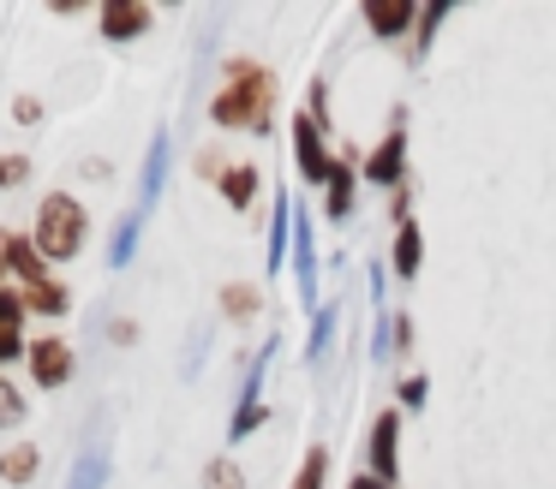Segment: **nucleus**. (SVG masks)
Segmentation results:
<instances>
[{"instance_id": "nucleus-1", "label": "nucleus", "mask_w": 556, "mask_h": 489, "mask_svg": "<svg viewBox=\"0 0 556 489\" xmlns=\"http://www.w3.org/2000/svg\"><path fill=\"white\" fill-rule=\"evenodd\" d=\"M210 114L222 119V126H245V131H269V114H276V78L257 66H245V60H233L228 66V83H222L216 107Z\"/></svg>"}, {"instance_id": "nucleus-2", "label": "nucleus", "mask_w": 556, "mask_h": 489, "mask_svg": "<svg viewBox=\"0 0 556 489\" xmlns=\"http://www.w3.org/2000/svg\"><path fill=\"white\" fill-rule=\"evenodd\" d=\"M78 245H85V209L54 191V197L42 203V215H37V250L42 257H73Z\"/></svg>"}, {"instance_id": "nucleus-3", "label": "nucleus", "mask_w": 556, "mask_h": 489, "mask_svg": "<svg viewBox=\"0 0 556 489\" xmlns=\"http://www.w3.org/2000/svg\"><path fill=\"white\" fill-rule=\"evenodd\" d=\"M30 370H37L42 388H61V382L73 376V346L66 340H37L30 346Z\"/></svg>"}, {"instance_id": "nucleus-4", "label": "nucleus", "mask_w": 556, "mask_h": 489, "mask_svg": "<svg viewBox=\"0 0 556 489\" xmlns=\"http://www.w3.org/2000/svg\"><path fill=\"white\" fill-rule=\"evenodd\" d=\"M293 143H300L305 179H329V150H324V138H317V119H312V114L293 119Z\"/></svg>"}, {"instance_id": "nucleus-5", "label": "nucleus", "mask_w": 556, "mask_h": 489, "mask_svg": "<svg viewBox=\"0 0 556 489\" xmlns=\"http://www.w3.org/2000/svg\"><path fill=\"white\" fill-rule=\"evenodd\" d=\"M150 24V7H138V0H109V7H102V30L114 36V42H121V36H138Z\"/></svg>"}, {"instance_id": "nucleus-6", "label": "nucleus", "mask_w": 556, "mask_h": 489, "mask_svg": "<svg viewBox=\"0 0 556 489\" xmlns=\"http://www.w3.org/2000/svg\"><path fill=\"white\" fill-rule=\"evenodd\" d=\"M395 417H377V429H371V477H395Z\"/></svg>"}, {"instance_id": "nucleus-7", "label": "nucleus", "mask_w": 556, "mask_h": 489, "mask_svg": "<svg viewBox=\"0 0 556 489\" xmlns=\"http://www.w3.org/2000/svg\"><path fill=\"white\" fill-rule=\"evenodd\" d=\"M365 18H371V30H377V36H395L401 24H413V0H377V7L365 12Z\"/></svg>"}, {"instance_id": "nucleus-8", "label": "nucleus", "mask_w": 556, "mask_h": 489, "mask_svg": "<svg viewBox=\"0 0 556 489\" xmlns=\"http://www.w3.org/2000/svg\"><path fill=\"white\" fill-rule=\"evenodd\" d=\"M162 167H168V138L150 143V162H144V197H138V215H150V203H156V191H162Z\"/></svg>"}, {"instance_id": "nucleus-9", "label": "nucleus", "mask_w": 556, "mask_h": 489, "mask_svg": "<svg viewBox=\"0 0 556 489\" xmlns=\"http://www.w3.org/2000/svg\"><path fill=\"white\" fill-rule=\"evenodd\" d=\"M0 477H7V484H30V477H37V448H25V441L7 448L0 453Z\"/></svg>"}, {"instance_id": "nucleus-10", "label": "nucleus", "mask_w": 556, "mask_h": 489, "mask_svg": "<svg viewBox=\"0 0 556 489\" xmlns=\"http://www.w3.org/2000/svg\"><path fill=\"white\" fill-rule=\"evenodd\" d=\"M25 305H30V310H49V317H61V310H66V286L42 274V281L25 286Z\"/></svg>"}, {"instance_id": "nucleus-11", "label": "nucleus", "mask_w": 556, "mask_h": 489, "mask_svg": "<svg viewBox=\"0 0 556 489\" xmlns=\"http://www.w3.org/2000/svg\"><path fill=\"white\" fill-rule=\"evenodd\" d=\"M7 262H13L18 274H25V286H30V281H42V250L30 245V239H7Z\"/></svg>"}, {"instance_id": "nucleus-12", "label": "nucleus", "mask_w": 556, "mask_h": 489, "mask_svg": "<svg viewBox=\"0 0 556 489\" xmlns=\"http://www.w3.org/2000/svg\"><path fill=\"white\" fill-rule=\"evenodd\" d=\"M102 477H109V453L90 448L85 460L73 465V484H66V489H102Z\"/></svg>"}, {"instance_id": "nucleus-13", "label": "nucleus", "mask_w": 556, "mask_h": 489, "mask_svg": "<svg viewBox=\"0 0 556 489\" xmlns=\"http://www.w3.org/2000/svg\"><path fill=\"white\" fill-rule=\"evenodd\" d=\"M222 191H228L233 209H245V203H252V191H257V173H252V167H228V173H222Z\"/></svg>"}, {"instance_id": "nucleus-14", "label": "nucleus", "mask_w": 556, "mask_h": 489, "mask_svg": "<svg viewBox=\"0 0 556 489\" xmlns=\"http://www.w3.org/2000/svg\"><path fill=\"white\" fill-rule=\"evenodd\" d=\"M365 173H371V179H383V185H389V179L401 173V138H389L383 150H377L371 162H365Z\"/></svg>"}, {"instance_id": "nucleus-15", "label": "nucleus", "mask_w": 556, "mask_h": 489, "mask_svg": "<svg viewBox=\"0 0 556 489\" xmlns=\"http://www.w3.org/2000/svg\"><path fill=\"white\" fill-rule=\"evenodd\" d=\"M348 209H353V173L329 167V215H348Z\"/></svg>"}, {"instance_id": "nucleus-16", "label": "nucleus", "mask_w": 556, "mask_h": 489, "mask_svg": "<svg viewBox=\"0 0 556 489\" xmlns=\"http://www.w3.org/2000/svg\"><path fill=\"white\" fill-rule=\"evenodd\" d=\"M138 221H144V215H126V221H121V233H114V250H109V262H114V269H121V262L126 257H132V250H138Z\"/></svg>"}, {"instance_id": "nucleus-17", "label": "nucleus", "mask_w": 556, "mask_h": 489, "mask_svg": "<svg viewBox=\"0 0 556 489\" xmlns=\"http://www.w3.org/2000/svg\"><path fill=\"white\" fill-rule=\"evenodd\" d=\"M419 227H401V239H395V269L401 274H413V269H419Z\"/></svg>"}, {"instance_id": "nucleus-18", "label": "nucleus", "mask_w": 556, "mask_h": 489, "mask_svg": "<svg viewBox=\"0 0 556 489\" xmlns=\"http://www.w3.org/2000/svg\"><path fill=\"white\" fill-rule=\"evenodd\" d=\"M18 417H25V400H18V388L7 376H0V429H13Z\"/></svg>"}, {"instance_id": "nucleus-19", "label": "nucleus", "mask_w": 556, "mask_h": 489, "mask_svg": "<svg viewBox=\"0 0 556 489\" xmlns=\"http://www.w3.org/2000/svg\"><path fill=\"white\" fill-rule=\"evenodd\" d=\"M324 448H312V453H305V465H300V484H293V489H324Z\"/></svg>"}, {"instance_id": "nucleus-20", "label": "nucleus", "mask_w": 556, "mask_h": 489, "mask_svg": "<svg viewBox=\"0 0 556 489\" xmlns=\"http://www.w3.org/2000/svg\"><path fill=\"white\" fill-rule=\"evenodd\" d=\"M204 489H240V472H233L228 460H216V465L204 472Z\"/></svg>"}, {"instance_id": "nucleus-21", "label": "nucleus", "mask_w": 556, "mask_h": 489, "mask_svg": "<svg viewBox=\"0 0 556 489\" xmlns=\"http://www.w3.org/2000/svg\"><path fill=\"white\" fill-rule=\"evenodd\" d=\"M252 310H257L252 286H228V317H252Z\"/></svg>"}, {"instance_id": "nucleus-22", "label": "nucleus", "mask_w": 556, "mask_h": 489, "mask_svg": "<svg viewBox=\"0 0 556 489\" xmlns=\"http://www.w3.org/2000/svg\"><path fill=\"white\" fill-rule=\"evenodd\" d=\"M329 329H336V305H329L324 317L312 322V358H317V352H329Z\"/></svg>"}, {"instance_id": "nucleus-23", "label": "nucleus", "mask_w": 556, "mask_h": 489, "mask_svg": "<svg viewBox=\"0 0 556 489\" xmlns=\"http://www.w3.org/2000/svg\"><path fill=\"white\" fill-rule=\"evenodd\" d=\"M281 245H288V209L276 215V233H269V269L281 262Z\"/></svg>"}, {"instance_id": "nucleus-24", "label": "nucleus", "mask_w": 556, "mask_h": 489, "mask_svg": "<svg viewBox=\"0 0 556 489\" xmlns=\"http://www.w3.org/2000/svg\"><path fill=\"white\" fill-rule=\"evenodd\" d=\"M13 352H18V329H13V322H0V364H7Z\"/></svg>"}, {"instance_id": "nucleus-25", "label": "nucleus", "mask_w": 556, "mask_h": 489, "mask_svg": "<svg viewBox=\"0 0 556 489\" xmlns=\"http://www.w3.org/2000/svg\"><path fill=\"white\" fill-rule=\"evenodd\" d=\"M18 310H25V298H13V293H0V322H13V329H18Z\"/></svg>"}, {"instance_id": "nucleus-26", "label": "nucleus", "mask_w": 556, "mask_h": 489, "mask_svg": "<svg viewBox=\"0 0 556 489\" xmlns=\"http://www.w3.org/2000/svg\"><path fill=\"white\" fill-rule=\"evenodd\" d=\"M401 400H407V406H425V382H419V376L401 382Z\"/></svg>"}, {"instance_id": "nucleus-27", "label": "nucleus", "mask_w": 556, "mask_h": 489, "mask_svg": "<svg viewBox=\"0 0 556 489\" xmlns=\"http://www.w3.org/2000/svg\"><path fill=\"white\" fill-rule=\"evenodd\" d=\"M25 173V162H0V185H7V179H18Z\"/></svg>"}, {"instance_id": "nucleus-28", "label": "nucleus", "mask_w": 556, "mask_h": 489, "mask_svg": "<svg viewBox=\"0 0 556 489\" xmlns=\"http://www.w3.org/2000/svg\"><path fill=\"white\" fill-rule=\"evenodd\" d=\"M353 489H389L383 477H353Z\"/></svg>"}, {"instance_id": "nucleus-29", "label": "nucleus", "mask_w": 556, "mask_h": 489, "mask_svg": "<svg viewBox=\"0 0 556 489\" xmlns=\"http://www.w3.org/2000/svg\"><path fill=\"white\" fill-rule=\"evenodd\" d=\"M0 269H7V233H0Z\"/></svg>"}]
</instances>
